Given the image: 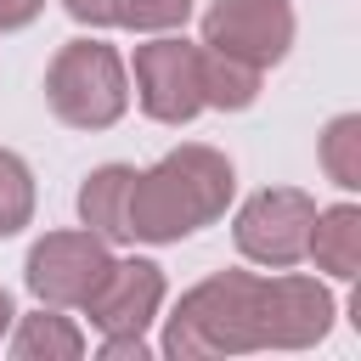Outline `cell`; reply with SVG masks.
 <instances>
[{"instance_id":"cell-19","label":"cell","mask_w":361,"mask_h":361,"mask_svg":"<svg viewBox=\"0 0 361 361\" xmlns=\"http://www.w3.org/2000/svg\"><path fill=\"white\" fill-rule=\"evenodd\" d=\"M39 11H45V0H0V34H11V28H28Z\"/></svg>"},{"instance_id":"cell-11","label":"cell","mask_w":361,"mask_h":361,"mask_svg":"<svg viewBox=\"0 0 361 361\" xmlns=\"http://www.w3.org/2000/svg\"><path fill=\"white\" fill-rule=\"evenodd\" d=\"M305 259H316V265H322L327 276H338V282H355V271H361V209H355V203L316 209Z\"/></svg>"},{"instance_id":"cell-10","label":"cell","mask_w":361,"mask_h":361,"mask_svg":"<svg viewBox=\"0 0 361 361\" xmlns=\"http://www.w3.org/2000/svg\"><path fill=\"white\" fill-rule=\"evenodd\" d=\"M130 186H135V169L130 164H102L85 175L79 186V220L107 237V243H130Z\"/></svg>"},{"instance_id":"cell-12","label":"cell","mask_w":361,"mask_h":361,"mask_svg":"<svg viewBox=\"0 0 361 361\" xmlns=\"http://www.w3.org/2000/svg\"><path fill=\"white\" fill-rule=\"evenodd\" d=\"M197 85H203V107H220V113H243L259 102V68L209 45H197Z\"/></svg>"},{"instance_id":"cell-5","label":"cell","mask_w":361,"mask_h":361,"mask_svg":"<svg viewBox=\"0 0 361 361\" xmlns=\"http://www.w3.org/2000/svg\"><path fill=\"white\" fill-rule=\"evenodd\" d=\"M113 265L107 254V237H96L90 226L85 231H45L34 248H28V265H23V282L39 305L51 310H79L90 299V288L102 282V271Z\"/></svg>"},{"instance_id":"cell-2","label":"cell","mask_w":361,"mask_h":361,"mask_svg":"<svg viewBox=\"0 0 361 361\" xmlns=\"http://www.w3.org/2000/svg\"><path fill=\"white\" fill-rule=\"evenodd\" d=\"M259 350V276L254 271H214L180 293L175 316L164 322V355L203 361V355H248Z\"/></svg>"},{"instance_id":"cell-6","label":"cell","mask_w":361,"mask_h":361,"mask_svg":"<svg viewBox=\"0 0 361 361\" xmlns=\"http://www.w3.org/2000/svg\"><path fill=\"white\" fill-rule=\"evenodd\" d=\"M203 45L237 62H254L265 73L293 45V6L288 0H214L203 11Z\"/></svg>"},{"instance_id":"cell-18","label":"cell","mask_w":361,"mask_h":361,"mask_svg":"<svg viewBox=\"0 0 361 361\" xmlns=\"http://www.w3.org/2000/svg\"><path fill=\"white\" fill-rule=\"evenodd\" d=\"M73 23H90V28H113L118 17V0H62Z\"/></svg>"},{"instance_id":"cell-17","label":"cell","mask_w":361,"mask_h":361,"mask_svg":"<svg viewBox=\"0 0 361 361\" xmlns=\"http://www.w3.org/2000/svg\"><path fill=\"white\" fill-rule=\"evenodd\" d=\"M96 355L102 361H147L152 344H147V333H102V350Z\"/></svg>"},{"instance_id":"cell-3","label":"cell","mask_w":361,"mask_h":361,"mask_svg":"<svg viewBox=\"0 0 361 361\" xmlns=\"http://www.w3.org/2000/svg\"><path fill=\"white\" fill-rule=\"evenodd\" d=\"M45 107L68 130H107L130 107L124 56L102 39H68L45 68Z\"/></svg>"},{"instance_id":"cell-4","label":"cell","mask_w":361,"mask_h":361,"mask_svg":"<svg viewBox=\"0 0 361 361\" xmlns=\"http://www.w3.org/2000/svg\"><path fill=\"white\" fill-rule=\"evenodd\" d=\"M310 226H316V197L310 192H299V186H265V192H254L237 209L231 237H237L243 259L282 271V265H299L305 259Z\"/></svg>"},{"instance_id":"cell-15","label":"cell","mask_w":361,"mask_h":361,"mask_svg":"<svg viewBox=\"0 0 361 361\" xmlns=\"http://www.w3.org/2000/svg\"><path fill=\"white\" fill-rule=\"evenodd\" d=\"M34 220V175L17 152L0 147V237H17Z\"/></svg>"},{"instance_id":"cell-13","label":"cell","mask_w":361,"mask_h":361,"mask_svg":"<svg viewBox=\"0 0 361 361\" xmlns=\"http://www.w3.org/2000/svg\"><path fill=\"white\" fill-rule=\"evenodd\" d=\"M11 355H17V361H79V355H85V333H79L68 316H56L51 305H39L34 316L17 322Z\"/></svg>"},{"instance_id":"cell-1","label":"cell","mask_w":361,"mask_h":361,"mask_svg":"<svg viewBox=\"0 0 361 361\" xmlns=\"http://www.w3.org/2000/svg\"><path fill=\"white\" fill-rule=\"evenodd\" d=\"M237 192V169L226 152L186 141L175 152H164L147 175H135L130 186V237L141 243H180L203 226H214L226 214Z\"/></svg>"},{"instance_id":"cell-9","label":"cell","mask_w":361,"mask_h":361,"mask_svg":"<svg viewBox=\"0 0 361 361\" xmlns=\"http://www.w3.org/2000/svg\"><path fill=\"white\" fill-rule=\"evenodd\" d=\"M164 305V271L152 259H113L79 305L96 333H147Z\"/></svg>"},{"instance_id":"cell-8","label":"cell","mask_w":361,"mask_h":361,"mask_svg":"<svg viewBox=\"0 0 361 361\" xmlns=\"http://www.w3.org/2000/svg\"><path fill=\"white\" fill-rule=\"evenodd\" d=\"M333 327V293L316 276L282 265V276H259V350H310Z\"/></svg>"},{"instance_id":"cell-7","label":"cell","mask_w":361,"mask_h":361,"mask_svg":"<svg viewBox=\"0 0 361 361\" xmlns=\"http://www.w3.org/2000/svg\"><path fill=\"white\" fill-rule=\"evenodd\" d=\"M135 102L158 124H192L203 113V85H197V45L180 34H158L135 45Z\"/></svg>"},{"instance_id":"cell-14","label":"cell","mask_w":361,"mask_h":361,"mask_svg":"<svg viewBox=\"0 0 361 361\" xmlns=\"http://www.w3.org/2000/svg\"><path fill=\"white\" fill-rule=\"evenodd\" d=\"M322 169H327V180L344 186V192L361 186V113L327 118V130H322Z\"/></svg>"},{"instance_id":"cell-16","label":"cell","mask_w":361,"mask_h":361,"mask_svg":"<svg viewBox=\"0 0 361 361\" xmlns=\"http://www.w3.org/2000/svg\"><path fill=\"white\" fill-rule=\"evenodd\" d=\"M192 17V0H118L113 28H135V34H169Z\"/></svg>"},{"instance_id":"cell-20","label":"cell","mask_w":361,"mask_h":361,"mask_svg":"<svg viewBox=\"0 0 361 361\" xmlns=\"http://www.w3.org/2000/svg\"><path fill=\"white\" fill-rule=\"evenodd\" d=\"M11 316H17V310H11V293H6V288H0V338H6V333H11Z\"/></svg>"}]
</instances>
